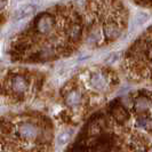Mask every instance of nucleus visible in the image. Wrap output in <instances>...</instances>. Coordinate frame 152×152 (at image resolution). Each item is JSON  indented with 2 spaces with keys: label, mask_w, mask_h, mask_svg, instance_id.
Here are the masks:
<instances>
[{
  "label": "nucleus",
  "mask_w": 152,
  "mask_h": 152,
  "mask_svg": "<svg viewBox=\"0 0 152 152\" xmlns=\"http://www.w3.org/2000/svg\"><path fill=\"white\" fill-rule=\"evenodd\" d=\"M54 24H55V20L53 16L48 14L41 15L37 21V30L41 34H47L53 30Z\"/></svg>",
  "instance_id": "1"
},
{
  "label": "nucleus",
  "mask_w": 152,
  "mask_h": 152,
  "mask_svg": "<svg viewBox=\"0 0 152 152\" xmlns=\"http://www.w3.org/2000/svg\"><path fill=\"white\" fill-rule=\"evenodd\" d=\"M111 113L114 117V119L119 122H124L128 119V112L126 109L121 105H115L111 109Z\"/></svg>",
  "instance_id": "8"
},
{
  "label": "nucleus",
  "mask_w": 152,
  "mask_h": 152,
  "mask_svg": "<svg viewBox=\"0 0 152 152\" xmlns=\"http://www.w3.org/2000/svg\"><path fill=\"white\" fill-rule=\"evenodd\" d=\"M71 138V135L69 132H64V133H61L58 137H57V144L58 145H64L66 144L69 141Z\"/></svg>",
  "instance_id": "12"
},
{
  "label": "nucleus",
  "mask_w": 152,
  "mask_h": 152,
  "mask_svg": "<svg viewBox=\"0 0 152 152\" xmlns=\"http://www.w3.org/2000/svg\"><path fill=\"white\" fill-rule=\"evenodd\" d=\"M118 58V55L117 54H111L109 57H107V63H113V62H115V60Z\"/></svg>",
  "instance_id": "13"
},
{
  "label": "nucleus",
  "mask_w": 152,
  "mask_h": 152,
  "mask_svg": "<svg viewBox=\"0 0 152 152\" xmlns=\"http://www.w3.org/2000/svg\"><path fill=\"white\" fill-rule=\"evenodd\" d=\"M28 88V81L26 79L22 76H16L12 80V89L15 91L16 94H22L26 91Z\"/></svg>",
  "instance_id": "3"
},
{
  "label": "nucleus",
  "mask_w": 152,
  "mask_h": 152,
  "mask_svg": "<svg viewBox=\"0 0 152 152\" xmlns=\"http://www.w3.org/2000/svg\"><path fill=\"white\" fill-rule=\"evenodd\" d=\"M89 81H91V87L95 89H99V91L103 89L107 86V78L102 73H93Z\"/></svg>",
  "instance_id": "7"
},
{
  "label": "nucleus",
  "mask_w": 152,
  "mask_h": 152,
  "mask_svg": "<svg viewBox=\"0 0 152 152\" xmlns=\"http://www.w3.org/2000/svg\"><path fill=\"white\" fill-rule=\"evenodd\" d=\"M0 64H1V61H0Z\"/></svg>",
  "instance_id": "16"
},
{
  "label": "nucleus",
  "mask_w": 152,
  "mask_h": 152,
  "mask_svg": "<svg viewBox=\"0 0 152 152\" xmlns=\"http://www.w3.org/2000/svg\"><path fill=\"white\" fill-rule=\"evenodd\" d=\"M150 105H151V102L148 97H138V99L135 101V104H134V107H135V111L138 112V113H143L145 111H148L150 109Z\"/></svg>",
  "instance_id": "9"
},
{
  "label": "nucleus",
  "mask_w": 152,
  "mask_h": 152,
  "mask_svg": "<svg viewBox=\"0 0 152 152\" xmlns=\"http://www.w3.org/2000/svg\"><path fill=\"white\" fill-rule=\"evenodd\" d=\"M151 57H152V53H151Z\"/></svg>",
  "instance_id": "15"
},
{
  "label": "nucleus",
  "mask_w": 152,
  "mask_h": 152,
  "mask_svg": "<svg viewBox=\"0 0 152 152\" xmlns=\"http://www.w3.org/2000/svg\"><path fill=\"white\" fill-rule=\"evenodd\" d=\"M148 20H149V15H148V13H145V12H138L135 16V18H134V24L136 25V26H141V25H143L145 23L148 22Z\"/></svg>",
  "instance_id": "11"
},
{
  "label": "nucleus",
  "mask_w": 152,
  "mask_h": 152,
  "mask_svg": "<svg viewBox=\"0 0 152 152\" xmlns=\"http://www.w3.org/2000/svg\"><path fill=\"white\" fill-rule=\"evenodd\" d=\"M81 101H83V95H81V93L79 91H69V94L65 96V103H66V105L71 107L80 105Z\"/></svg>",
  "instance_id": "5"
},
{
  "label": "nucleus",
  "mask_w": 152,
  "mask_h": 152,
  "mask_svg": "<svg viewBox=\"0 0 152 152\" xmlns=\"http://www.w3.org/2000/svg\"><path fill=\"white\" fill-rule=\"evenodd\" d=\"M37 10V7L34 5H25L23 7L18 8L14 13V20H22L24 17H29L33 15Z\"/></svg>",
  "instance_id": "4"
},
{
  "label": "nucleus",
  "mask_w": 152,
  "mask_h": 152,
  "mask_svg": "<svg viewBox=\"0 0 152 152\" xmlns=\"http://www.w3.org/2000/svg\"><path fill=\"white\" fill-rule=\"evenodd\" d=\"M17 133L18 135L24 138V140H32L37 136L38 134V130L37 128L32 125V124H29V122H24V124H21L17 128Z\"/></svg>",
  "instance_id": "2"
},
{
  "label": "nucleus",
  "mask_w": 152,
  "mask_h": 152,
  "mask_svg": "<svg viewBox=\"0 0 152 152\" xmlns=\"http://www.w3.org/2000/svg\"><path fill=\"white\" fill-rule=\"evenodd\" d=\"M104 34L109 40H114L119 37L120 29L115 23H107L104 25Z\"/></svg>",
  "instance_id": "6"
},
{
  "label": "nucleus",
  "mask_w": 152,
  "mask_h": 152,
  "mask_svg": "<svg viewBox=\"0 0 152 152\" xmlns=\"http://www.w3.org/2000/svg\"><path fill=\"white\" fill-rule=\"evenodd\" d=\"M5 5H6V0H0V9L5 7Z\"/></svg>",
  "instance_id": "14"
},
{
  "label": "nucleus",
  "mask_w": 152,
  "mask_h": 152,
  "mask_svg": "<svg viewBox=\"0 0 152 152\" xmlns=\"http://www.w3.org/2000/svg\"><path fill=\"white\" fill-rule=\"evenodd\" d=\"M81 36V26L79 24H75L70 28V31H69V37L71 40L73 41H77L78 39L80 38Z\"/></svg>",
  "instance_id": "10"
}]
</instances>
